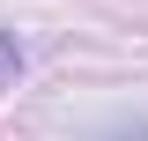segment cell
Masks as SVG:
<instances>
[{"label":"cell","instance_id":"1","mask_svg":"<svg viewBox=\"0 0 148 141\" xmlns=\"http://www.w3.org/2000/svg\"><path fill=\"white\" fill-rule=\"evenodd\" d=\"M22 74V45H15V30H0V89Z\"/></svg>","mask_w":148,"mask_h":141}]
</instances>
